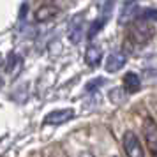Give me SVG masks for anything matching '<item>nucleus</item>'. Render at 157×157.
Segmentation results:
<instances>
[{"mask_svg": "<svg viewBox=\"0 0 157 157\" xmlns=\"http://www.w3.org/2000/svg\"><path fill=\"white\" fill-rule=\"evenodd\" d=\"M83 32H85V16L83 14H76L69 23L67 29V37L72 44H79L83 39Z\"/></svg>", "mask_w": 157, "mask_h": 157, "instance_id": "4", "label": "nucleus"}, {"mask_svg": "<svg viewBox=\"0 0 157 157\" xmlns=\"http://www.w3.org/2000/svg\"><path fill=\"white\" fill-rule=\"evenodd\" d=\"M102 83H104V78H95V79H92V81H90V83L85 86L86 92H92V90H95V88H99Z\"/></svg>", "mask_w": 157, "mask_h": 157, "instance_id": "14", "label": "nucleus"}, {"mask_svg": "<svg viewBox=\"0 0 157 157\" xmlns=\"http://www.w3.org/2000/svg\"><path fill=\"white\" fill-rule=\"evenodd\" d=\"M124 88L127 90L129 94H134L141 88V79L136 72H127L124 76Z\"/></svg>", "mask_w": 157, "mask_h": 157, "instance_id": "9", "label": "nucleus"}, {"mask_svg": "<svg viewBox=\"0 0 157 157\" xmlns=\"http://www.w3.org/2000/svg\"><path fill=\"white\" fill-rule=\"evenodd\" d=\"M4 86V79H2V76H0V88Z\"/></svg>", "mask_w": 157, "mask_h": 157, "instance_id": "16", "label": "nucleus"}, {"mask_svg": "<svg viewBox=\"0 0 157 157\" xmlns=\"http://www.w3.org/2000/svg\"><path fill=\"white\" fill-rule=\"evenodd\" d=\"M129 41L136 46H145L147 43L152 41V37L155 36V27L152 25V21H145V20H136L134 23H131L129 27Z\"/></svg>", "mask_w": 157, "mask_h": 157, "instance_id": "1", "label": "nucleus"}, {"mask_svg": "<svg viewBox=\"0 0 157 157\" xmlns=\"http://www.w3.org/2000/svg\"><path fill=\"white\" fill-rule=\"evenodd\" d=\"M125 62H127V55H125L124 51H115V53H111L106 60V71L108 72L120 71L122 67L125 65Z\"/></svg>", "mask_w": 157, "mask_h": 157, "instance_id": "6", "label": "nucleus"}, {"mask_svg": "<svg viewBox=\"0 0 157 157\" xmlns=\"http://www.w3.org/2000/svg\"><path fill=\"white\" fill-rule=\"evenodd\" d=\"M101 60H102V50H101L99 46H95V44H90L85 51V62L86 65H90V67H97L101 64Z\"/></svg>", "mask_w": 157, "mask_h": 157, "instance_id": "8", "label": "nucleus"}, {"mask_svg": "<svg viewBox=\"0 0 157 157\" xmlns=\"http://www.w3.org/2000/svg\"><path fill=\"white\" fill-rule=\"evenodd\" d=\"M143 136L152 157H157V122L152 117H147L143 122Z\"/></svg>", "mask_w": 157, "mask_h": 157, "instance_id": "2", "label": "nucleus"}, {"mask_svg": "<svg viewBox=\"0 0 157 157\" xmlns=\"http://www.w3.org/2000/svg\"><path fill=\"white\" fill-rule=\"evenodd\" d=\"M124 150H125L127 157H145L141 141H140V138H138L134 131H125V134H124Z\"/></svg>", "mask_w": 157, "mask_h": 157, "instance_id": "3", "label": "nucleus"}, {"mask_svg": "<svg viewBox=\"0 0 157 157\" xmlns=\"http://www.w3.org/2000/svg\"><path fill=\"white\" fill-rule=\"evenodd\" d=\"M21 65H23L21 57H18L16 53H11L7 57V62H6V71H7L9 74L16 76V74L20 72V69H21Z\"/></svg>", "mask_w": 157, "mask_h": 157, "instance_id": "10", "label": "nucleus"}, {"mask_svg": "<svg viewBox=\"0 0 157 157\" xmlns=\"http://www.w3.org/2000/svg\"><path fill=\"white\" fill-rule=\"evenodd\" d=\"M138 20H145V21H157V9H143V11H140Z\"/></svg>", "mask_w": 157, "mask_h": 157, "instance_id": "12", "label": "nucleus"}, {"mask_svg": "<svg viewBox=\"0 0 157 157\" xmlns=\"http://www.w3.org/2000/svg\"><path fill=\"white\" fill-rule=\"evenodd\" d=\"M115 2L117 0H106L104 6H102V16L101 18H104L106 21H108V18H109V14H111V11H113V7H115Z\"/></svg>", "mask_w": 157, "mask_h": 157, "instance_id": "13", "label": "nucleus"}, {"mask_svg": "<svg viewBox=\"0 0 157 157\" xmlns=\"http://www.w3.org/2000/svg\"><path fill=\"white\" fill-rule=\"evenodd\" d=\"M57 14H58L57 6L46 4V6H41V7L36 11V21L37 23H46V21H50V20H53Z\"/></svg>", "mask_w": 157, "mask_h": 157, "instance_id": "7", "label": "nucleus"}, {"mask_svg": "<svg viewBox=\"0 0 157 157\" xmlns=\"http://www.w3.org/2000/svg\"><path fill=\"white\" fill-rule=\"evenodd\" d=\"M104 23H106V20H104V18H97V20L92 23L90 30H88V39H94V37L97 36V32H101V30H102Z\"/></svg>", "mask_w": 157, "mask_h": 157, "instance_id": "11", "label": "nucleus"}, {"mask_svg": "<svg viewBox=\"0 0 157 157\" xmlns=\"http://www.w3.org/2000/svg\"><path fill=\"white\" fill-rule=\"evenodd\" d=\"M132 4H136V0H125V6H132Z\"/></svg>", "mask_w": 157, "mask_h": 157, "instance_id": "15", "label": "nucleus"}, {"mask_svg": "<svg viewBox=\"0 0 157 157\" xmlns=\"http://www.w3.org/2000/svg\"><path fill=\"white\" fill-rule=\"evenodd\" d=\"M71 118H74V109L65 108V109H55L44 117L43 124L44 125H62L65 122H69Z\"/></svg>", "mask_w": 157, "mask_h": 157, "instance_id": "5", "label": "nucleus"}]
</instances>
